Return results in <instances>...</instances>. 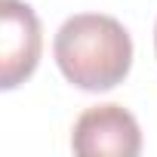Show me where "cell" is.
<instances>
[{
  "label": "cell",
  "mask_w": 157,
  "mask_h": 157,
  "mask_svg": "<svg viewBox=\"0 0 157 157\" xmlns=\"http://www.w3.org/2000/svg\"><path fill=\"white\" fill-rule=\"evenodd\" d=\"M71 148L83 157H136L142 129L123 105H93L77 117Z\"/></svg>",
  "instance_id": "obj_3"
},
{
  "label": "cell",
  "mask_w": 157,
  "mask_h": 157,
  "mask_svg": "<svg viewBox=\"0 0 157 157\" xmlns=\"http://www.w3.org/2000/svg\"><path fill=\"white\" fill-rule=\"evenodd\" d=\"M56 65L68 83L86 93H105L126 80L132 68V37L102 13H77L65 19L52 40Z\"/></svg>",
  "instance_id": "obj_1"
},
{
  "label": "cell",
  "mask_w": 157,
  "mask_h": 157,
  "mask_svg": "<svg viewBox=\"0 0 157 157\" xmlns=\"http://www.w3.org/2000/svg\"><path fill=\"white\" fill-rule=\"evenodd\" d=\"M43 49L37 13L25 0H0V86L16 90L34 74Z\"/></svg>",
  "instance_id": "obj_2"
},
{
  "label": "cell",
  "mask_w": 157,
  "mask_h": 157,
  "mask_svg": "<svg viewBox=\"0 0 157 157\" xmlns=\"http://www.w3.org/2000/svg\"><path fill=\"white\" fill-rule=\"evenodd\" d=\"M154 52H157V25H154Z\"/></svg>",
  "instance_id": "obj_4"
}]
</instances>
